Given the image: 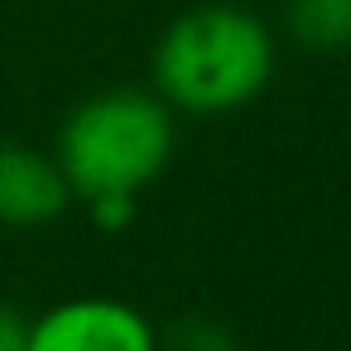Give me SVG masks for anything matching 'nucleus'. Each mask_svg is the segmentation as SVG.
Instances as JSON below:
<instances>
[{"label": "nucleus", "instance_id": "obj_6", "mask_svg": "<svg viewBox=\"0 0 351 351\" xmlns=\"http://www.w3.org/2000/svg\"><path fill=\"white\" fill-rule=\"evenodd\" d=\"M169 351H245V346H241V337H236L226 322L193 313V317H183V322L173 327Z\"/></svg>", "mask_w": 351, "mask_h": 351}, {"label": "nucleus", "instance_id": "obj_8", "mask_svg": "<svg viewBox=\"0 0 351 351\" xmlns=\"http://www.w3.org/2000/svg\"><path fill=\"white\" fill-rule=\"evenodd\" d=\"M29 346V317L10 303H0V351H25Z\"/></svg>", "mask_w": 351, "mask_h": 351}, {"label": "nucleus", "instance_id": "obj_2", "mask_svg": "<svg viewBox=\"0 0 351 351\" xmlns=\"http://www.w3.org/2000/svg\"><path fill=\"white\" fill-rule=\"evenodd\" d=\"M173 106L149 87H111L77 101L58 130V169L73 197L145 193L173 159Z\"/></svg>", "mask_w": 351, "mask_h": 351}, {"label": "nucleus", "instance_id": "obj_3", "mask_svg": "<svg viewBox=\"0 0 351 351\" xmlns=\"http://www.w3.org/2000/svg\"><path fill=\"white\" fill-rule=\"evenodd\" d=\"M25 351H159V332L135 303L82 293L44 308L29 322Z\"/></svg>", "mask_w": 351, "mask_h": 351}, {"label": "nucleus", "instance_id": "obj_7", "mask_svg": "<svg viewBox=\"0 0 351 351\" xmlns=\"http://www.w3.org/2000/svg\"><path fill=\"white\" fill-rule=\"evenodd\" d=\"M87 212L97 231H125L135 221V193H97L87 197Z\"/></svg>", "mask_w": 351, "mask_h": 351}, {"label": "nucleus", "instance_id": "obj_5", "mask_svg": "<svg viewBox=\"0 0 351 351\" xmlns=\"http://www.w3.org/2000/svg\"><path fill=\"white\" fill-rule=\"evenodd\" d=\"M284 29L303 53H346L351 49V0H284Z\"/></svg>", "mask_w": 351, "mask_h": 351}, {"label": "nucleus", "instance_id": "obj_1", "mask_svg": "<svg viewBox=\"0 0 351 351\" xmlns=\"http://www.w3.org/2000/svg\"><path fill=\"white\" fill-rule=\"evenodd\" d=\"M269 25L231 0L183 10L149 53V87L188 116H226L250 106L274 77Z\"/></svg>", "mask_w": 351, "mask_h": 351}, {"label": "nucleus", "instance_id": "obj_4", "mask_svg": "<svg viewBox=\"0 0 351 351\" xmlns=\"http://www.w3.org/2000/svg\"><path fill=\"white\" fill-rule=\"evenodd\" d=\"M73 188L53 154L34 145H0V226H49L68 212Z\"/></svg>", "mask_w": 351, "mask_h": 351}]
</instances>
